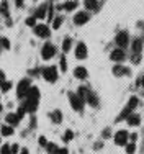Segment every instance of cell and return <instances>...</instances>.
<instances>
[{
  "label": "cell",
  "mask_w": 144,
  "mask_h": 154,
  "mask_svg": "<svg viewBox=\"0 0 144 154\" xmlns=\"http://www.w3.org/2000/svg\"><path fill=\"white\" fill-rule=\"evenodd\" d=\"M69 100H70V105H72V108H74V110H77V112H82V110H84L85 102H84L82 97H79L77 94L69 92Z\"/></svg>",
  "instance_id": "6da1fadb"
},
{
  "label": "cell",
  "mask_w": 144,
  "mask_h": 154,
  "mask_svg": "<svg viewBox=\"0 0 144 154\" xmlns=\"http://www.w3.org/2000/svg\"><path fill=\"white\" fill-rule=\"evenodd\" d=\"M43 77H44V80L54 84L56 80H58V69H56L54 66L44 67V69H43Z\"/></svg>",
  "instance_id": "7a4b0ae2"
},
{
  "label": "cell",
  "mask_w": 144,
  "mask_h": 154,
  "mask_svg": "<svg viewBox=\"0 0 144 154\" xmlns=\"http://www.w3.org/2000/svg\"><path fill=\"white\" fill-rule=\"evenodd\" d=\"M56 54V48H54L51 43H46L44 46H43V49H41V56L43 59H51L53 56Z\"/></svg>",
  "instance_id": "3957f363"
},
{
  "label": "cell",
  "mask_w": 144,
  "mask_h": 154,
  "mask_svg": "<svg viewBox=\"0 0 144 154\" xmlns=\"http://www.w3.org/2000/svg\"><path fill=\"white\" fill-rule=\"evenodd\" d=\"M128 138H129V134H128V131H124V129H119L118 133L115 134V143L118 146H124L128 143Z\"/></svg>",
  "instance_id": "277c9868"
},
{
  "label": "cell",
  "mask_w": 144,
  "mask_h": 154,
  "mask_svg": "<svg viewBox=\"0 0 144 154\" xmlns=\"http://www.w3.org/2000/svg\"><path fill=\"white\" fill-rule=\"evenodd\" d=\"M30 80L28 79H23L20 80V84H18V97H25L28 95V90H30Z\"/></svg>",
  "instance_id": "5b68a950"
},
{
  "label": "cell",
  "mask_w": 144,
  "mask_h": 154,
  "mask_svg": "<svg viewBox=\"0 0 144 154\" xmlns=\"http://www.w3.org/2000/svg\"><path fill=\"white\" fill-rule=\"evenodd\" d=\"M34 33H36L39 38H48L49 36V28H48L46 25H36L34 26Z\"/></svg>",
  "instance_id": "8992f818"
},
{
  "label": "cell",
  "mask_w": 144,
  "mask_h": 154,
  "mask_svg": "<svg viewBox=\"0 0 144 154\" xmlns=\"http://www.w3.org/2000/svg\"><path fill=\"white\" fill-rule=\"evenodd\" d=\"M75 58L77 59H85L87 58V46L84 43H79L75 48Z\"/></svg>",
  "instance_id": "52a82bcc"
},
{
  "label": "cell",
  "mask_w": 144,
  "mask_h": 154,
  "mask_svg": "<svg viewBox=\"0 0 144 154\" xmlns=\"http://www.w3.org/2000/svg\"><path fill=\"white\" fill-rule=\"evenodd\" d=\"M89 13H85V12H79V13H75V17H74V21H75V25H84V23H87L89 21Z\"/></svg>",
  "instance_id": "ba28073f"
},
{
  "label": "cell",
  "mask_w": 144,
  "mask_h": 154,
  "mask_svg": "<svg viewBox=\"0 0 144 154\" xmlns=\"http://www.w3.org/2000/svg\"><path fill=\"white\" fill-rule=\"evenodd\" d=\"M124 59V51L121 48H116L115 51H111V61H116V63H121Z\"/></svg>",
  "instance_id": "9c48e42d"
},
{
  "label": "cell",
  "mask_w": 144,
  "mask_h": 154,
  "mask_svg": "<svg viewBox=\"0 0 144 154\" xmlns=\"http://www.w3.org/2000/svg\"><path fill=\"white\" fill-rule=\"evenodd\" d=\"M116 44H118L119 48H124V46L128 44V33L126 31H121V33L116 34Z\"/></svg>",
  "instance_id": "30bf717a"
},
{
  "label": "cell",
  "mask_w": 144,
  "mask_h": 154,
  "mask_svg": "<svg viewBox=\"0 0 144 154\" xmlns=\"http://www.w3.org/2000/svg\"><path fill=\"white\" fill-rule=\"evenodd\" d=\"M5 121H7L10 126H15L18 121H20V117H18L17 113H7V117H5Z\"/></svg>",
  "instance_id": "8fae6325"
},
{
  "label": "cell",
  "mask_w": 144,
  "mask_h": 154,
  "mask_svg": "<svg viewBox=\"0 0 144 154\" xmlns=\"http://www.w3.org/2000/svg\"><path fill=\"white\" fill-rule=\"evenodd\" d=\"M126 120H128V125H129V126H138V125H139V121H141V118H139L138 113H131Z\"/></svg>",
  "instance_id": "7c38bea8"
},
{
  "label": "cell",
  "mask_w": 144,
  "mask_h": 154,
  "mask_svg": "<svg viewBox=\"0 0 144 154\" xmlns=\"http://www.w3.org/2000/svg\"><path fill=\"white\" fill-rule=\"evenodd\" d=\"M74 75L77 77V79H85V77H87V69H85V67H82V66L75 67V69H74Z\"/></svg>",
  "instance_id": "4fadbf2b"
},
{
  "label": "cell",
  "mask_w": 144,
  "mask_h": 154,
  "mask_svg": "<svg viewBox=\"0 0 144 154\" xmlns=\"http://www.w3.org/2000/svg\"><path fill=\"white\" fill-rule=\"evenodd\" d=\"M136 107H138V97H131V98H129V102H128V105H126V110L131 113Z\"/></svg>",
  "instance_id": "5bb4252c"
},
{
  "label": "cell",
  "mask_w": 144,
  "mask_h": 154,
  "mask_svg": "<svg viewBox=\"0 0 144 154\" xmlns=\"http://www.w3.org/2000/svg\"><path fill=\"white\" fill-rule=\"evenodd\" d=\"M84 5H85V8H89V10H97L98 8V2H97V0H85Z\"/></svg>",
  "instance_id": "9a60e30c"
},
{
  "label": "cell",
  "mask_w": 144,
  "mask_h": 154,
  "mask_svg": "<svg viewBox=\"0 0 144 154\" xmlns=\"http://www.w3.org/2000/svg\"><path fill=\"white\" fill-rule=\"evenodd\" d=\"M46 8H48V7H46V5H41V7H38V10H36V13H34V18H44L46 17Z\"/></svg>",
  "instance_id": "2e32d148"
},
{
  "label": "cell",
  "mask_w": 144,
  "mask_h": 154,
  "mask_svg": "<svg viewBox=\"0 0 144 154\" xmlns=\"http://www.w3.org/2000/svg\"><path fill=\"white\" fill-rule=\"evenodd\" d=\"M85 102H89L92 107H97V105H98V102H97V97H95L93 94H90V92L85 95Z\"/></svg>",
  "instance_id": "e0dca14e"
},
{
  "label": "cell",
  "mask_w": 144,
  "mask_h": 154,
  "mask_svg": "<svg viewBox=\"0 0 144 154\" xmlns=\"http://www.w3.org/2000/svg\"><path fill=\"white\" fill-rule=\"evenodd\" d=\"M113 72H115V75H123V74H128V69L126 67H123V66H115L113 67Z\"/></svg>",
  "instance_id": "ac0fdd59"
},
{
  "label": "cell",
  "mask_w": 144,
  "mask_h": 154,
  "mask_svg": "<svg viewBox=\"0 0 144 154\" xmlns=\"http://www.w3.org/2000/svg\"><path fill=\"white\" fill-rule=\"evenodd\" d=\"M141 48H143V41H141V39H134V41H133V51L139 54V53H141Z\"/></svg>",
  "instance_id": "d6986e66"
},
{
  "label": "cell",
  "mask_w": 144,
  "mask_h": 154,
  "mask_svg": "<svg viewBox=\"0 0 144 154\" xmlns=\"http://www.w3.org/2000/svg\"><path fill=\"white\" fill-rule=\"evenodd\" d=\"M51 118H53L54 123H61V121H62V115H61V112H59V110H56V112L51 113Z\"/></svg>",
  "instance_id": "ffe728a7"
},
{
  "label": "cell",
  "mask_w": 144,
  "mask_h": 154,
  "mask_svg": "<svg viewBox=\"0 0 144 154\" xmlns=\"http://www.w3.org/2000/svg\"><path fill=\"white\" fill-rule=\"evenodd\" d=\"M70 46H72V39H70V38H66L64 43H62V51H64V53L70 51Z\"/></svg>",
  "instance_id": "44dd1931"
},
{
  "label": "cell",
  "mask_w": 144,
  "mask_h": 154,
  "mask_svg": "<svg viewBox=\"0 0 144 154\" xmlns=\"http://www.w3.org/2000/svg\"><path fill=\"white\" fill-rule=\"evenodd\" d=\"M2 134H4V136H12L13 128L12 126H2Z\"/></svg>",
  "instance_id": "7402d4cb"
},
{
  "label": "cell",
  "mask_w": 144,
  "mask_h": 154,
  "mask_svg": "<svg viewBox=\"0 0 144 154\" xmlns=\"http://www.w3.org/2000/svg\"><path fill=\"white\" fill-rule=\"evenodd\" d=\"M75 7H77V4H75V2H67V4L62 5V8H64V10H74Z\"/></svg>",
  "instance_id": "603a6c76"
},
{
  "label": "cell",
  "mask_w": 144,
  "mask_h": 154,
  "mask_svg": "<svg viewBox=\"0 0 144 154\" xmlns=\"http://www.w3.org/2000/svg\"><path fill=\"white\" fill-rule=\"evenodd\" d=\"M74 138V133H72V129H67L66 134H64V141H70Z\"/></svg>",
  "instance_id": "cb8c5ba5"
},
{
  "label": "cell",
  "mask_w": 144,
  "mask_h": 154,
  "mask_svg": "<svg viewBox=\"0 0 144 154\" xmlns=\"http://www.w3.org/2000/svg\"><path fill=\"white\" fill-rule=\"evenodd\" d=\"M26 25H28V26H34V25H36V18H34V17H28V18H26Z\"/></svg>",
  "instance_id": "d4e9b609"
},
{
  "label": "cell",
  "mask_w": 144,
  "mask_h": 154,
  "mask_svg": "<svg viewBox=\"0 0 144 154\" xmlns=\"http://www.w3.org/2000/svg\"><path fill=\"white\" fill-rule=\"evenodd\" d=\"M46 148H48L49 154H56V153H58V148H56V144H48Z\"/></svg>",
  "instance_id": "484cf974"
},
{
  "label": "cell",
  "mask_w": 144,
  "mask_h": 154,
  "mask_svg": "<svg viewBox=\"0 0 144 154\" xmlns=\"http://www.w3.org/2000/svg\"><path fill=\"white\" fill-rule=\"evenodd\" d=\"M10 87H12V82H4L2 84V92H8Z\"/></svg>",
  "instance_id": "4316f807"
},
{
  "label": "cell",
  "mask_w": 144,
  "mask_h": 154,
  "mask_svg": "<svg viewBox=\"0 0 144 154\" xmlns=\"http://www.w3.org/2000/svg\"><path fill=\"white\" fill-rule=\"evenodd\" d=\"M61 23H62V18H61V17H58L56 20H54V25H53V28H54V30H58L59 26H61Z\"/></svg>",
  "instance_id": "83f0119b"
},
{
  "label": "cell",
  "mask_w": 144,
  "mask_h": 154,
  "mask_svg": "<svg viewBox=\"0 0 144 154\" xmlns=\"http://www.w3.org/2000/svg\"><path fill=\"white\" fill-rule=\"evenodd\" d=\"M0 154H12L10 153V146H2V149H0Z\"/></svg>",
  "instance_id": "f1b7e54d"
},
{
  "label": "cell",
  "mask_w": 144,
  "mask_h": 154,
  "mask_svg": "<svg viewBox=\"0 0 144 154\" xmlns=\"http://www.w3.org/2000/svg\"><path fill=\"white\" fill-rule=\"evenodd\" d=\"M67 69V64H66V58H61V71L64 72Z\"/></svg>",
  "instance_id": "f546056e"
},
{
  "label": "cell",
  "mask_w": 144,
  "mask_h": 154,
  "mask_svg": "<svg viewBox=\"0 0 144 154\" xmlns=\"http://www.w3.org/2000/svg\"><path fill=\"white\" fill-rule=\"evenodd\" d=\"M126 151H128L129 154L134 153V143H131V144H126Z\"/></svg>",
  "instance_id": "4dcf8cb0"
},
{
  "label": "cell",
  "mask_w": 144,
  "mask_h": 154,
  "mask_svg": "<svg viewBox=\"0 0 144 154\" xmlns=\"http://www.w3.org/2000/svg\"><path fill=\"white\" fill-rule=\"evenodd\" d=\"M139 59H141V54H134V56H133V63L139 64Z\"/></svg>",
  "instance_id": "1f68e13d"
},
{
  "label": "cell",
  "mask_w": 144,
  "mask_h": 154,
  "mask_svg": "<svg viewBox=\"0 0 144 154\" xmlns=\"http://www.w3.org/2000/svg\"><path fill=\"white\" fill-rule=\"evenodd\" d=\"M39 144L41 146H48V141H46L44 136H39Z\"/></svg>",
  "instance_id": "d6a6232c"
},
{
  "label": "cell",
  "mask_w": 144,
  "mask_h": 154,
  "mask_svg": "<svg viewBox=\"0 0 144 154\" xmlns=\"http://www.w3.org/2000/svg\"><path fill=\"white\" fill-rule=\"evenodd\" d=\"M17 151H18V146L17 144H13L12 148H10V153H12V154H17Z\"/></svg>",
  "instance_id": "836d02e7"
},
{
  "label": "cell",
  "mask_w": 144,
  "mask_h": 154,
  "mask_svg": "<svg viewBox=\"0 0 144 154\" xmlns=\"http://www.w3.org/2000/svg\"><path fill=\"white\" fill-rule=\"evenodd\" d=\"M56 154H67V149L66 148H62V149H58V153Z\"/></svg>",
  "instance_id": "e575fe53"
},
{
  "label": "cell",
  "mask_w": 144,
  "mask_h": 154,
  "mask_svg": "<svg viewBox=\"0 0 144 154\" xmlns=\"http://www.w3.org/2000/svg\"><path fill=\"white\" fill-rule=\"evenodd\" d=\"M2 44H4L5 48H8V46H10V41H8V39H2Z\"/></svg>",
  "instance_id": "d590c367"
},
{
  "label": "cell",
  "mask_w": 144,
  "mask_h": 154,
  "mask_svg": "<svg viewBox=\"0 0 144 154\" xmlns=\"http://www.w3.org/2000/svg\"><path fill=\"white\" fill-rule=\"evenodd\" d=\"M4 79H5V75H4V72L0 71V84H4Z\"/></svg>",
  "instance_id": "8d00e7d4"
},
{
  "label": "cell",
  "mask_w": 144,
  "mask_h": 154,
  "mask_svg": "<svg viewBox=\"0 0 144 154\" xmlns=\"http://www.w3.org/2000/svg\"><path fill=\"white\" fill-rule=\"evenodd\" d=\"M129 138H131V141H136V138H138V134H136V133H133Z\"/></svg>",
  "instance_id": "74e56055"
},
{
  "label": "cell",
  "mask_w": 144,
  "mask_h": 154,
  "mask_svg": "<svg viewBox=\"0 0 144 154\" xmlns=\"http://www.w3.org/2000/svg\"><path fill=\"white\" fill-rule=\"evenodd\" d=\"M15 2H17L18 7H21V5H23V0H15Z\"/></svg>",
  "instance_id": "f35d334b"
},
{
  "label": "cell",
  "mask_w": 144,
  "mask_h": 154,
  "mask_svg": "<svg viewBox=\"0 0 144 154\" xmlns=\"http://www.w3.org/2000/svg\"><path fill=\"white\" fill-rule=\"evenodd\" d=\"M20 154H28V149H26V148H23V149H21V153Z\"/></svg>",
  "instance_id": "ab89813d"
},
{
  "label": "cell",
  "mask_w": 144,
  "mask_h": 154,
  "mask_svg": "<svg viewBox=\"0 0 144 154\" xmlns=\"http://www.w3.org/2000/svg\"><path fill=\"white\" fill-rule=\"evenodd\" d=\"M141 84H143V87H144V77H143V79H141Z\"/></svg>",
  "instance_id": "60d3db41"
},
{
  "label": "cell",
  "mask_w": 144,
  "mask_h": 154,
  "mask_svg": "<svg viewBox=\"0 0 144 154\" xmlns=\"http://www.w3.org/2000/svg\"><path fill=\"white\" fill-rule=\"evenodd\" d=\"M0 112H2V105H0Z\"/></svg>",
  "instance_id": "b9f144b4"
},
{
  "label": "cell",
  "mask_w": 144,
  "mask_h": 154,
  "mask_svg": "<svg viewBox=\"0 0 144 154\" xmlns=\"http://www.w3.org/2000/svg\"><path fill=\"white\" fill-rule=\"evenodd\" d=\"M74 2H75V0H74Z\"/></svg>",
  "instance_id": "7bdbcfd3"
}]
</instances>
